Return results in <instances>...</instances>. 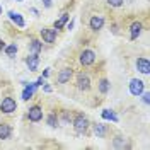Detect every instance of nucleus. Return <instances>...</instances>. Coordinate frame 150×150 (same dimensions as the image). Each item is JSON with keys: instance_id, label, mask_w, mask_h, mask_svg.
Returning a JSON list of instances; mask_svg holds the SVG:
<instances>
[{"instance_id": "obj_1", "label": "nucleus", "mask_w": 150, "mask_h": 150, "mask_svg": "<svg viewBox=\"0 0 150 150\" xmlns=\"http://www.w3.org/2000/svg\"><path fill=\"white\" fill-rule=\"evenodd\" d=\"M72 123H74V128L77 133H85L89 130V120L85 118L84 114H77Z\"/></svg>"}, {"instance_id": "obj_2", "label": "nucleus", "mask_w": 150, "mask_h": 150, "mask_svg": "<svg viewBox=\"0 0 150 150\" xmlns=\"http://www.w3.org/2000/svg\"><path fill=\"white\" fill-rule=\"evenodd\" d=\"M17 109V103L12 99V97H4L2 103H0V111L5 112V114H12V112Z\"/></svg>"}, {"instance_id": "obj_3", "label": "nucleus", "mask_w": 150, "mask_h": 150, "mask_svg": "<svg viewBox=\"0 0 150 150\" xmlns=\"http://www.w3.org/2000/svg\"><path fill=\"white\" fill-rule=\"evenodd\" d=\"M145 91V82L140 80V79H133L130 82V94L135 96V97H140L142 92Z\"/></svg>"}, {"instance_id": "obj_4", "label": "nucleus", "mask_w": 150, "mask_h": 150, "mask_svg": "<svg viewBox=\"0 0 150 150\" xmlns=\"http://www.w3.org/2000/svg\"><path fill=\"white\" fill-rule=\"evenodd\" d=\"M77 89L79 91H82V92H87L89 89H91V79H89V75L87 74H79L77 77Z\"/></svg>"}, {"instance_id": "obj_5", "label": "nucleus", "mask_w": 150, "mask_h": 150, "mask_svg": "<svg viewBox=\"0 0 150 150\" xmlns=\"http://www.w3.org/2000/svg\"><path fill=\"white\" fill-rule=\"evenodd\" d=\"M41 39L45 41V43H55V39H56V29L55 28H43L41 29Z\"/></svg>"}, {"instance_id": "obj_6", "label": "nucleus", "mask_w": 150, "mask_h": 150, "mask_svg": "<svg viewBox=\"0 0 150 150\" xmlns=\"http://www.w3.org/2000/svg\"><path fill=\"white\" fill-rule=\"evenodd\" d=\"M28 120L31 123H38L43 120V109L39 108V106H33V108H29L28 111Z\"/></svg>"}, {"instance_id": "obj_7", "label": "nucleus", "mask_w": 150, "mask_h": 150, "mask_svg": "<svg viewBox=\"0 0 150 150\" xmlns=\"http://www.w3.org/2000/svg\"><path fill=\"white\" fill-rule=\"evenodd\" d=\"M80 63L84 67H89V65H92L94 62H96V53H94L92 50H84L82 53H80Z\"/></svg>"}, {"instance_id": "obj_8", "label": "nucleus", "mask_w": 150, "mask_h": 150, "mask_svg": "<svg viewBox=\"0 0 150 150\" xmlns=\"http://www.w3.org/2000/svg\"><path fill=\"white\" fill-rule=\"evenodd\" d=\"M142 31H143V24H142L140 21H135V22L130 26V39L131 41H135L137 38L140 36Z\"/></svg>"}, {"instance_id": "obj_9", "label": "nucleus", "mask_w": 150, "mask_h": 150, "mask_svg": "<svg viewBox=\"0 0 150 150\" xmlns=\"http://www.w3.org/2000/svg\"><path fill=\"white\" fill-rule=\"evenodd\" d=\"M7 16H9V19L17 26V28H24V26H26V21H24V17H22L19 12H16V10H9Z\"/></svg>"}, {"instance_id": "obj_10", "label": "nucleus", "mask_w": 150, "mask_h": 150, "mask_svg": "<svg viewBox=\"0 0 150 150\" xmlns=\"http://www.w3.org/2000/svg\"><path fill=\"white\" fill-rule=\"evenodd\" d=\"M72 75H74V70L72 68H63V70H60V74L56 77V82L58 84H67V82H70Z\"/></svg>"}, {"instance_id": "obj_11", "label": "nucleus", "mask_w": 150, "mask_h": 150, "mask_svg": "<svg viewBox=\"0 0 150 150\" xmlns=\"http://www.w3.org/2000/svg\"><path fill=\"white\" fill-rule=\"evenodd\" d=\"M103 26H104L103 16H92L91 21H89V28L92 29V31H99V29H103Z\"/></svg>"}, {"instance_id": "obj_12", "label": "nucleus", "mask_w": 150, "mask_h": 150, "mask_svg": "<svg viewBox=\"0 0 150 150\" xmlns=\"http://www.w3.org/2000/svg\"><path fill=\"white\" fill-rule=\"evenodd\" d=\"M112 147L114 149H130L131 143L125 137H121V135H118V137H114L112 138Z\"/></svg>"}, {"instance_id": "obj_13", "label": "nucleus", "mask_w": 150, "mask_h": 150, "mask_svg": "<svg viewBox=\"0 0 150 150\" xmlns=\"http://www.w3.org/2000/svg\"><path fill=\"white\" fill-rule=\"evenodd\" d=\"M137 70L143 75H149V72H150L149 60H147V58H138V60H137Z\"/></svg>"}, {"instance_id": "obj_14", "label": "nucleus", "mask_w": 150, "mask_h": 150, "mask_svg": "<svg viewBox=\"0 0 150 150\" xmlns=\"http://www.w3.org/2000/svg\"><path fill=\"white\" fill-rule=\"evenodd\" d=\"M26 65H28L29 72H34L38 68V65H39V56L34 55V53H31V55L26 58Z\"/></svg>"}, {"instance_id": "obj_15", "label": "nucleus", "mask_w": 150, "mask_h": 150, "mask_svg": "<svg viewBox=\"0 0 150 150\" xmlns=\"http://www.w3.org/2000/svg\"><path fill=\"white\" fill-rule=\"evenodd\" d=\"M24 84H26V82H24ZM34 91H36V85H34V84H26L24 91H22V99H24V101H29V99H33V96H34Z\"/></svg>"}, {"instance_id": "obj_16", "label": "nucleus", "mask_w": 150, "mask_h": 150, "mask_svg": "<svg viewBox=\"0 0 150 150\" xmlns=\"http://www.w3.org/2000/svg\"><path fill=\"white\" fill-rule=\"evenodd\" d=\"M94 133L97 138H104L108 135V126L104 123H97V125H94Z\"/></svg>"}, {"instance_id": "obj_17", "label": "nucleus", "mask_w": 150, "mask_h": 150, "mask_svg": "<svg viewBox=\"0 0 150 150\" xmlns=\"http://www.w3.org/2000/svg\"><path fill=\"white\" fill-rule=\"evenodd\" d=\"M10 135H12V128H10L9 125L2 123L0 125V140H9Z\"/></svg>"}, {"instance_id": "obj_18", "label": "nucleus", "mask_w": 150, "mask_h": 150, "mask_svg": "<svg viewBox=\"0 0 150 150\" xmlns=\"http://www.w3.org/2000/svg\"><path fill=\"white\" fill-rule=\"evenodd\" d=\"M68 19H70V16H68V14H62V16H60V17H58V21H55V24H53V28L56 29V31H58V29H62L63 28V26H65L67 22H68Z\"/></svg>"}, {"instance_id": "obj_19", "label": "nucleus", "mask_w": 150, "mask_h": 150, "mask_svg": "<svg viewBox=\"0 0 150 150\" xmlns=\"http://www.w3.org/2000/svg\"><path fill=\"white\" fill-rule=\"evenodd\" d=\"M41 48H43V43H41L39 39H31V43H29V50H31V53H34V55H39Z\"/></svg>"}, {"instance_id": "obj_20", "label": "nucleus", "mask_w": 150, "mask_h": 150, "mask_svg": "<svg viewBox=\"0 0 150 150\" xmlns=\"http://www.w3.org/2000/svg\"><path fill=\"white\" fill-rule=\"evenodd\" d=\"M103 118H104V120H109V121H112V123L120 121V118L116 116V112L111 111V109H104V111H103Z\"/></svg>"}, {"instance_id": "obj_21", "label": "nucleus", "mask_w": 150, "mask_h": 150, "mask_svg": "<svg viewBox=\"0 0 150 150\" xmlns=\"http://www.w3.org/2000/svg\"><path fill=\"white\" fill-rule=\"evenodd\" d=\"M4 51L7 53V56L14 58V56H16V53H17V45H16V43H12V45H5Z\"/></svg>"}, {"instance_id": "obj_22", "label": "nucleus", "mask_w": 150, "mask_h": 150, "mask_svg": "<svg viewBox=\"0 0 150 150\" xmlns=\"http://www.w3.org/2000/svg\"><path fill=\"white\" fill-rule=\"evenodd\" d=\"M46 123L51 126V128H56V126H58V116H56L55 112H50L48 118H46Z\"/></svg>"}, {"instance_id": "obj_23", "label": "nucleus", "mask_w": 150, "mask_h": 150, "mask_svg": "<svg viewBox=\"0 0 150 150\" xmlns=\"http://www.w3.org/2000/svg\"><path fill=\"white\" fill-rule=\"evenodd\" d=\"M108 91H109V82H108L106 79H101V80H99V92L108 94Z\"/></svg>"}, {"instance_id": "obj_24", "label": "nucleus", "mask_w": 150, "mask_h": 150, "mask_svg": "<svg viewBox=\"0 0 150 150\" xmlns=\"http://www.w3.org/2000/svg\"><path fill=\"white\" fill-rule=\"evenodd\" d=\"M123 2H125V0H108V4H109L111 7H121Z\"/></svg>"}, {"instance_id": "obj_25", "label": "nucleus", "mask_w": 150, "mask_h": 150, "mask_svg": "<svg viewBox=\"0 0 150 150\" xmlns=\"http://www.w3.org/2000/svg\"><path fill=\"white\" fill-rule=\"evenodd\" d=\"M72 121V118H70V114H68V112H63V123H65V125H68V123Z\"/></svg>"}, {"instance_id": "obj_26", "label": "nucleus", "mask_w": 150, "mask_h": 150, "mask_svg": "<svg viewBox=\"0 0 150 150\" xmlns=\"http://www.w3.org/2000/svg\"><path fill=\"white\" fill-rule=\"evenodd\" d=\"M45 84H46V82H45V77H39L36 82H34V85H36V87H39V85H45Z\"/></svg>"}, {"instance_id": "obj_27", "label": "nucleus", "mask_w": 150, "mask_h": 150, "mask_svg": "<svg viewBox=\"0 0 150 150\" xmlns=\"http://www.w3.org/2000/svg\"><path fill=\"white\" fill-rule=\"evenodd\" d=\"M142 94H143V103H145V104H149V103H150V99H149V97H150V94H149V92H142Z\"/></svg>"}, {"instance_id": "obj_28", "label": "nucleus", "mask_w": 150, "mask_h": 150, "mask_svg": "<svg viewBox=\"0 0 150 150\" xmlns=\"http://www.w3.org/2000/svg\"><path fill=\"white\" fill-rule=\"evenodd\" d=\"M41 2L45 4V7H46V9H50V7H51V0H41Z\"/></svg>"}, {"instance_id": "obj_29", "label": "nucleus", "mask_w": 150, "mask_h": 150, "mask_svg": "<svg viewBox=\"0 0 150 150\" xmlns=\"http://www.w3.org/2000/svg\"><path fill=\"white\" fill-rule=\"evenodd\" d=\"M43 91H45V92H51V87H50V85H43Z\"/></svg>"}, {"instance_id": "obj_30", "label": "nucleus", "mask_w": 150, "mask_h": 150, "mask_svg": "<svg viewBox=\"0 0 150 150\" xmlns=\"http://www.w3.org/2000/svg\"><path fill=\"white\" fill-rule=\"evenodd\" d=\"M48 75H50V68H46V70H45V72H43V77H45V79H46Z\"/></svg>"}, {"instance_id": "obj_31", "label": "nucleus", "mask_w": 150, "mask_h": 150, "mask_svg": "<svg viewBox=\"0 0 150 150\" xmlns=\"http://www.w3.org/2000/svg\"><path fill=\"white\" fill-rule=\"evenodd\" d=\"M4 48H5V41H4V39H0V50H4Z\"/></svg>"}, {"instance_id": "obj_32", "label": "nucleus", "mask_w": 150, "mask_h": 150, "mask_svg": "<svg viewBox=\"0 0 150 150\" xmlns=\"http://www.w3.org/2000/svg\"><path fill=\"white\" fill-rule=\"evenodd\" d=\"M0 16H2V7H0Z\"/></svg>"}, {"instance_id": "obj_33", "label": "nucleus", "mask_w": 150, "mask_h": 150, "mask_svg": "<svg viewBox=\"0 0 150 150\" xmlns=\"http://www.w3.org/2000/svg\"><path fill=\"white\" fill-rule=\"evenodd\" d=\"M17 2H22V0H17Z\"/></svg>"}]
</instances>
